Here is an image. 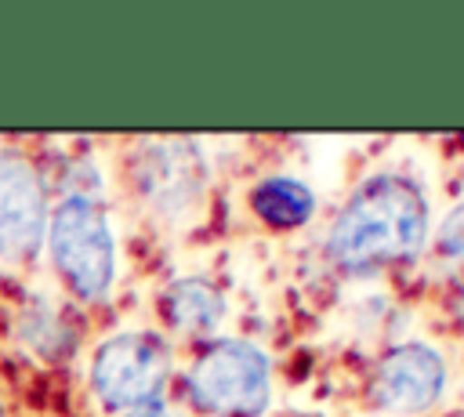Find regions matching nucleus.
Here are the masks:
<instances>
[{
	"instance_id": "obj_11",
	"label": "nucleus",
	"mask_w": 464,
	"mask_h": 417,
	"mask_svg": "<svg viewBox=\"0 0 464 417\" xmlns=\"http://www.w3.org/2000/svg\"><path fill=\"white\" fill-rule=\"evenodd\" d=\"M120 417H170V406L163 399H152V402H141V406H134V410H127Z\"/></svg>"
},
{
	"instance_id": "obj_7",
	"label": "nucleus",
	"mask_w": 464,
	"mask_h": 417,
	"mask_svg": "<svg viewBox=\"0 0 464 417\" xmlns=\"http://www.w3.org/2000/svg\"><path fill=\"white\" fill-rule=\"evenodd\" d=\"M160 315L174 334L207 337L225 315V297L203 276H181L160 294Z\"/></svg>"
},
{
	"instance_id": "obj_3",
	"label": "nucleus",
	"mask_w": 464,
	"mask_h": 417,
	"mask_svg": "<svg viewBox=\"0 0 464 417\" xmlns=\"http://www.w3.org/2000/svg\"><path fill=\"white\" fill-rule=\"evenodd\" d=\"M185 395L207 417H257L268 402V359L250 341H214L196 352Z\"/></svg>"
},
{
	"instance_id": "obj_9",
	"label": "nucleus",
	"mask_w": 464,
	"mask_h": 417,
	"mask_svg": "<svg viewBox=\"0 0 464 417\" xmlns=\"http://www.w3.org/2000/svg\"><path fill=\"white\" fill-rule=\"evenodd\" d=\"M18 334L22 341L47 355V359H58V355H69L72 344H76V334H72V323L47 301H33L22 315H18Z\"/></svg>"
},
{
	"instance_id": "obj_12",
	"label": "nucleus",
	"mask_w": 464,
	"mask_h": 417,
	"mask_svg": "<svg viewBox=\"0 0 464 417\" xmlns=\"http://www.w3.org/2000/svg\"><path fill=\"white\" fill-rule=\"evenodd\" d=\"M0 417H7V406H4V399H0Z\"/></svg>"
},
{
	"instance_id": "obj_2",
	"label": "nucleus",
	"mask_w": 464,
	"mask_h": 417,
	"mask_svg": "<svg viewBox=\"0 0 464 417\" xmlns=\"http://www.w3.org/2000/svg\"><path fill=\"white\" fill-rule=\"evenodd\" d=\"M47 254L62 286L83 301L102 305L116 279V243L105 207L91 192H65L47 218Z\"/></svg>"
},
{
	"instance_id": "obj_1",
	"label": "nucleus",
	"mask_w": 464,
	"mask_h": 417,
	"mask_svg": "<svg viewBox=\"0 0 464 417\" xmlns=\"http://www.w3.org/2000/svg\"><path fill=\"white\" fill-rule=\"evenodd\" d=\"M428 236V196L402 170L362 178L337 207L323 254L341 276H373L413 261Z\"/></svg>"
},
{
	"instance_id": "obj_8",
	"label": "nucleus",
	"mask_w": 464,
	"mask_h": 417,
	"mask_svg": "<svg viewBox=\"0 0 464 417\" xmlns=\"http://www.w3.org/2000/svg\"><path fill=\"white\" fill-rule=\"evenodd\" d=\"M250 210L254 218L272 232H294L301 228L315 210V192L290 174H268L250 189Z\"/></svg>"
},
{
	"instance_id": "obj_5",
	"label": "nucleus",
	"mask_w": 464,
	"mask_h": 417,
	"mask_svg": "<svg viewBox=\"0 0 464 417\" xmlns=\"http://www.w3.org/2000/svg\"><path fill=\"white\" fill-rule=\"evenodd\" d=\"M47 181L33 156L0 149V254L29 261L47 236Z\"/></svg>"
},
{
	"instance_id": "obj_6",
	"label": "nucleus",
	"mask_w": 464,
	"mask_h": 417,
	"mask_svg": "<svg viewBox=\"0 0 464 417\" xmlns=\"http://www.w3.org/2000/svg\"><path fill=\"white\" fill-rule=\"evenodd\" d=\"M446 384L442 355L428 344H395L384 348L366 381L370 402L384 413H424L439 402Z\"/></svg>"
},
{
	"instance_id": "obj_10",
	"label": "nucleus",
	"mask_w": 464,
	"mask_h": 417,
	"mask_svg": "<svg viewBox=\"0 0 464 417\" xmlns=\"http://www.w3.org/2000/svg\"><path fill=\"white\" fill-rule=\"evenodd\" d=\"M435 257L464 286V203H457L446 214V221L439 228V239H435Z\"/></svg>"
},
{
	"instance_id": "obj_4",
	"label": "nucleus",
	"mask_w": 464,
	"mask_h": 417,
	"mask_svg": "<svg viewBox=\"0 0 464 417\" xmlns=\"http://www.w3.org/2000/svg\"><path fill=\"white\" fill-rule=\"evenodd\" d=\"M87 377L105 410L127 413L163 395L170 381V344L156 330H120L94 348Z\"/></svg>"
}]
</instances>
